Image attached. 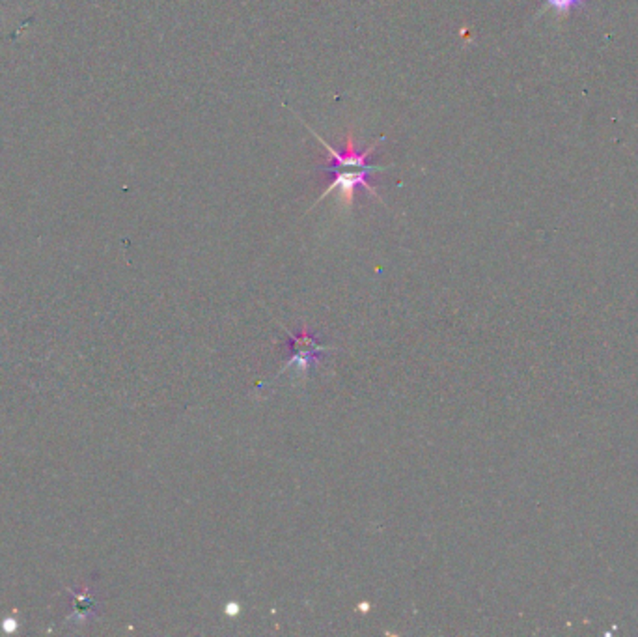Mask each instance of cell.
<instances>
[{"mask_svg": "<svg viewBox=\"0 0 638 637\" xmlns=\"http://www.w3.org/2000/svg\"><path fill=\"white\" fill-rule=\"evenodd\" d=\"M308 129H311V127H308ZM311 133L314 135L318 143H321L325 146L327 165H325L323 170L331 174V182H328L327 189L321 192V197L318 199V202L331 195L333 191H338L342 204L347 206V208H351L359 189L368 191L374 199L379 200V192L372 185L370 178L374 176L376 172L384 170V167L372 165L368 159L372 158V153L379 148V144L384 141L383 137L379 141L372 143L368 148H359L357 143H355V137H353V131L350 129L345 135L343 148L338 150V148H333L328 143H325L323 137H319V135L314 129H311Z\"/></svg>", "mask_w": 638, "mask_h": 637, "instance_id": "1", "label": "cell"}, {"mask_svg": "<svg viewBox=\"0 0 638 637\" xmlns=\"http://www.w3.org/2000/svg\"><path fill=\"white\" fill-rule=\"evenodd\" d=\"M289 339H292L289 340V354L292 355H289L280 374L286 372L289 366H295L299 376H306L308 372H311V366L321 357V354L325 350H328V347L318 344L314 335H311L306 330H303L297 335H289Z\"/></svg>", "mask_w": 638, "mask_h": 637, "instance_id": "2", "label": "cell"}]
</instances>
